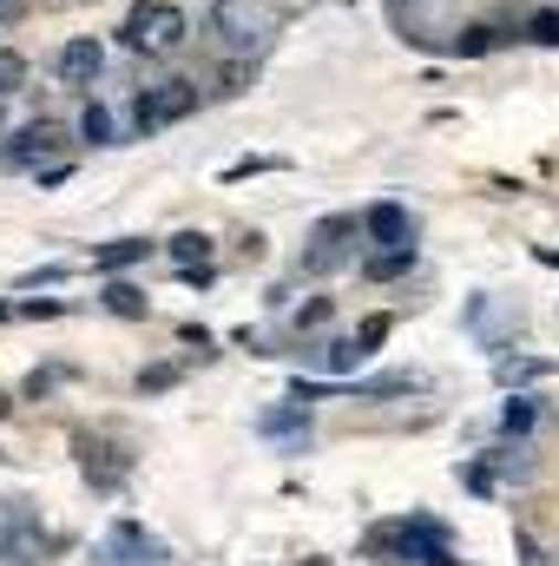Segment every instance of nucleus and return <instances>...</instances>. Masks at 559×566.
I'll use <instances>...</instances> for the list:
<instances>
[{"label": "nucleus", "instance_id": "f257e3e1", "mask_svg": "<svg viewBox=\"0 0 559 566\" xmlns=\"http://www.w3.org/2000/svg\"><path fill=\"white\" fill-rule=\"evenodd\" d=\"M369 554H395L389 566H467L454 554V534L428 514H402V521H382L369 534Z\"/></svg>", "mask_w": 559, "mask_h": 566}, {"label": "nucleus", "instance_id": "f03ea898", "mask_svg": "<svg viewBox=\"0 0 559 566\" xmlns=\"http://www.w3.org/2000/svg\"><path fill=\"white\" fill-rule=\"evenodd\" d=\"M191 40V20H184V7H171V0H133V13H126V27H119V46L126 53H145V60H165V53H178Z\"/></svg>", "mask_w": 559, "mask_h": 566}, {"label": "nucleus", "instance_id": "7ed1b4c3", "mask_svg": "<svg viewBox=\"0 0 559 566\" xmlns=\"http://www.w3.org/2000/svg\"><path fill=\"white\" fill-rule=\"evenodd\" d=\"M198 106H204L198 80H158V86H139L133 106H126V133H133V139H158L165 126L191 119Z\"/></svg>", "mask_w": 559, "mask_h": 566}, {"label": "nucleus", "instance_id": "20e7f679", "mask_svg": "<svg viewBox=\"0 0 559 566\" xmlns=\"http://www.w3.org/2000/svg\"><path fill=\"white\" fill-rule=\"evenodd\" d=\"M356 238H362V218H356V211L316 218L309 251L296 258V277H336V271H349V264H356Z\"/></svg>", "mask_w": 559, "mask_h": 566}, {"label": "nucleus", "instance_id": "39448f33", "mask_svg": "<svg viewBox=\"0 0 559 566\" xmlns=\"http://www.w3.org/2000/svg\"><path fill=\"white\" fill-rule=\"evenodd\" d=\"M46 547H60L27 501H0V566H33Z\"/></svg>", "mask_w": 559, "mask_h": 566}, {"label": "nucleus", "instance_id": "423d86ee", "mask_svg": "<svg viewBox=\"0 0 559 566\" xmlns=\"http://www.w3.org/2000/svg\"><path fill=\"white\" fill-rule=\"evenodd\" d=\"M171 554H165V541L158 534H145L139 521H113L106 534H99V547H93V566H165Z\"/></svg>", "mask_w": 559, "mask_h": 566}, {"label": "nucleus", "instance_id": "0eeeda50", "mask_svg": "<svg viewBox=\"0 0 559 566\" xmlns=\"http://www.w3.org/2000/svg\"><path fill=\"white\" fill-rule=\"evenodd\" d=\"M60 145H66V126L40 113V119H27L13 139L0 145V165H7V171H40V158H53Z\"/></svg>", "mask_w": 559, "mask_h": 566}, {"label": "nucleus", "instance_id": "6e6552de", "mask_svg": "<svg viewBox=\"0 0 559 566\" xmlns=\"http://www.w3.org/2000/svg\"><path fill=\"white\" fill-rule=\"evenodd\" d=\"M73 448H80V468H86L93 494H119V488H126V474H133V454H119V448H106V441H93V434H80Z\"/></svg>", "mask_w": 559, "mask_h": 566}, {"label": "nucleus", "instance_id": "1a4fd4ad", "mask_svg": "<svg viewBox=\"0 0 559 566\" xmlns=\"http://www.w3.org/2000/svg\"><path fill=\"white\" fill-rule=\"evenodd\" d=\"M231 53H251L257 40H264V27H271V13H251V7H238V0H218L211 7V20H204Z\"/></svg>", "mask_w": 559, "mask_h": 566}, {"label": "nucleus", "instance_id": "9d476101", "mask_svg": "<svg viewBox=\"0 0 559 566\" xmlns=\"http://www.w3.org/2000/svg\"><path fill=\"white\" fill-rule=\"evenodd\" d=\"M251 428H257L264 441H277L283 454H303V448H309V402L289 396V402H277V409H264Z\"/></svg>", "mask_w": 559, "mask_h": 566}, {"label": "nucleus", "instance_id": "9b49d317", "mask_svg": "<svg viewBox=\"0 0 559 566\" xmlns=\"http://www.w3.org/2000/svg\"><path fill=\"white\" fill-rule=\"evenodd\" d=\"M362 238L382 244V251H389V244H415V211H409L402 198H376V205L362 211Z\"/></svg>", "mask_w": 559, "mask_h": 566}, {"label": "nucleus", "instance_id": "f8f14e48", "mask_svg": "<svg viewBox=\"0 0 559 566\" xmlns=\"http://www.w3.org/2000/svg\"><path fill=\"white\" fill-rule=\"evenodd\" d=\"M53 73H60V86H93L106 73V46L99 40H66L60 60H53Z\"/></svg>", "mask_w": 559, "mask_h": 566}, {"label": "nucleus", "instance_id": "ddd939ff", "mask_svg": "<svg viewBox=\"0 0 559 566\" xmlns=\"http://www.w3.org/2000/svg\"><path fill=\"white\" fill-rule=\"evenodd\" d=\"M145 258H151V238H113V244L93 251V277H119V271H133Z\"/></svg>", "mask_w": 559, "mask_h": 566}, {"label": "nucleus", "instance_id": "4468645a", "mask_svg": "<svg viewBox=\"0 0 559 566\" xmlns=\"http://www.w3.org/2000/svg\"><path fill=\"white\" fill-rule=\"evenodd\" d=\"M514 33H520V27H494V20H474V27H461V40H454V60H487V53H500Z\"/></svg>", "mask_w": 559, "mask_h": 566}, {"label": "nucleus", "instance_id": "2eb2a0df", "mask_svg": "<svg viewBox=\"0 0 559 566\" xmlns=\"http://www.w3.org/2000/svg\"><path fill=\"white\" fill-rule=\"evenodd\" d=\"M534 428H540V396H520V389H514V396L500 402V441H527Z\"/></svg>", "mask_w": 559, "mask_h": 566}, {"label": "nucleus", "instance_id": "dca6fc26", "mask_svg": "<svg viewBox=\"0 0 559 566\" xmlns=\"http://www.w3.org/2000/svg\"><path fill=\"white\" fill-rule=\"evenodd\" d=\"M409 271H415V244H389V251L362 258V277L369 283H395V277H409Z\"/></svg>", "mask_w": 559, "mask_h": 566}, {"label": "nucleus", "instance_id": "f3484780", "mask_svg": "<svg viewBox=\"0 0 559 566\" xmlns=\"http://www.w3.org/2000/svg\"><path fill=\"white\" fill-rule=\"evenodd\" d=\"M369 356H376V349H369L362 336H329V343L316 349V363H323L329 376H349V369H356V363H369Z\"/></svg>", "mask_w": 559, "mask_h": 566}, {"label": "nucleus", "instance_id": "a211bd4d", "mask_svg": "<svg viewBox=\"0 0 559 566\" xmlns=\"http://www.w3.org/2000/svg\"><path fill=\"white\" fill-rule=\"evenodd\" d=\"M80 145H99V151L119 145V126H113V106L106 99H86L80 106Z\"/></svg>", "mask_w": 559, "mask_h": 566}, {"label": "nucleus", "instance_id": "6ab92c4d", "mask_svg": "<svg viewBox=\"0 0 559 566\" xmlns=\"http://www.w3.org/2000/svg\"><path fill=\"white\" fill-rule=\"evenodd\" d=\"M500 468H507V461H500V448H494V454H481V461L461 468V488L481 494V501H494V494H500Z\"/></svg>", "mask_w": 559, "mask_h": 566}, {"label": "nucleus", "instance_id": "aec40b11", "mask_svg": "<svg viewBox=\"0 0 559 566\" xmlns=\"http://www.w3.org/2000/svg\"><path fill=\"white\" fill-rule=\"evenodd\" d=\"M99 303H106L113 316H145V310H151V303H145V290H139V283H126V277H106Z\"/></svg>", "mask_w": 559, "mask_h": 566}, {"label": "nucleus", "instance_id": "412c9836", "mask_svg": "<svg viewBox=\"0 0 559 566\" xmlns=\"http://www.w3.org/2000/svg\"><path fill=\"white\" fill-rule=\"evenodd\" d=\"M494 376L514 389V382H540V376H553V363H540V356H500V363H494Z\"/></svg>", "mask_w": 559, "mask_h": 566}, {"label": "nucleus", "instance_id": "4be33fe9", "mask_svg": "<svg viewBox=\"0 0 559 566\" xmlns=\"http://www.w3.org/2000/svg\"><path fill=\"white\" fill-rule=\"evenodd\" d=\"M165 251H171V264H211V238L204 231H178Z\"/></svg>", "mask_w": 559, "mask_h": 566}, {"label": "nucleus", "instance_id": "5701e85b", "mask_svg": "<svg viewBox=\"0 0 559 566\" xmlns=\"http://www.w3.org/2000/svg\"><path fill=\"white\" fill-rule=\"evenodd\" d=\"M520 40H527V46H559V7H540V13H527Z\"/></svg>", "mask_w": 559, "mask_h": 566}, {"label": "nucleus", "instance_id": "b1692460", "mask_svg": "<svg viewBox=\"0 0 559 566\" xmlns=\"http://www.w3.org/2000/svg\"><path fill=\"white\" fill-rule=\"evenodd\" d=\"M329 316H336V296H309V303H303V310H296V343H303V336H309V329H323V323H329Z\"/></svg>", "mask_w": 559, "mask_h": 566}, {"label": "nucleus", "instance_id": "393cba45", "mask_svg": "<svg viewBox=\"0 0 559 566\" xmlns=\"http://www.w3.org/2000/svg\"><path fill=\"white\" fill-rule=\"evenodd\" d=\"M251 80H257V66H251V60H244V53H238V60H224V66H218V93H244V86H251Z\"/></svg>", "mask_w": 559, "mask_h": 566}, {"label": "nucleus", "instance_id": "a878e982", "mask_svg": "<svg viewBox=\"0 0 559 566\" xmlns=\"http://www.w3.org/2000/svg\"><path fill=\"white\" fill-rule=\"evenodd\" d=\"M20 86H27V60L13 46H0V99H13Z\"/></svg>", "mask_w": 559, "mask_h": 566}, {"label": "nucleus", "instance_id": "bb28decb", "mask_svg": "<svg viewBox=\"0 0 559 566\" xmlns=\"http://www.w3.org/2000/svg\"><path fill=\"white\" fill-rule=\"evenodd\" d=\"M66 376H73V369H33V376L20 382V396H27V402H40V396H53V389H60Z\"/></svg>", "mask_w": 559, "mask_h": 566}, {"label": "nucleus", "instance_id": "cd10ccee", "mask_svg": "<svg viewBox=\"0 0 559 566\" xmlns=\"http://www.w3.org/2000/svg\"><path fill=\"white\" fill-rule=\"evenodd\" d=\"M178 376H184L178 363H151V369H145V376H139V389H145V396H165V389H171Z\"/></svg>", "mask_w": 559, "mask_h": 566}, {"label": "nucleus", "instance_id": "c85d7f7f", "mask_svg": "<svg viewBox=\"0 0 559 566\" xmlns=\"http://www.w3.org/2000/svg\"><path fill=\"white\" fill-rule=\"evenodd\" d=\"M60 310H66L60 296H27V303H13V316H33V323H40V316H60Z\"/></svg>", "mask_w": 559, "mask_h": 566}, {"label": "nucleus", "instance_id": "c756f323", "mask_svg": "<svg viewBox=\"0 0 559 566\" xmlns=\"http://www.w3.org/2000/svg\"><path fill=\"white\" fill-rule=\"evenodd\" d=\"M257 171H283V158H238V165H231L224 178L238 185V178H257Z\"/></svg>", "mask_w": 559, "mask_h": 566}, {"label": "nucleus", "instance_id": "7c9ffc66", "mask_svg": "<svg viewBox=\"0 0 559 566\" xmlns=\"http://www.w3.org/2000/svg\"><path fill=\"white\" fill-rule=\"evenodd\" d=\"M33 178H40V191H53V185H66V178H73V165H66V158H53V165H40Z\"/></svg>", "mask_w": 559, "mask_h": 566}, {"label": "nucleus", "instance_id": "2f4dec72", "mask_svg": "<svg viewBox=\"0 0 559 566\" xmlns=\"http://www.w3.org/2000/svg\"><path fill=\"white\" fill-rule=\"evenodd\" d=\"M178 277L191 283V290H211V277H218V271H211V264H178Z\"/></svg>", "mask_w": 559, "mask_h": 566}, {"label": "nucleus", "instance_id": "473e14b6", "mask_svg": "<svg viewBox=\"0 0 559 566\" xmlns=\"http://www.w3.org/2000/svg\"><path fill=\"white\" fill-rule=\"evenodd\" d=\"M514 547H520V566H553V560H547V554H540V541H534V534H520Z\"/></svg>", "mask_w": 559, "mask_h": 566}, {"label": "nucleus", "instance_id": "72a5a7b5", "mask_svg": "<svg viewBox=\"0 0 559 566\" xmlns=\"http://www.w3.org/2000/svg\"><path fill=\"white\" fill-rule=\"evenodd\" d=\"M540 264H553V271H559V251H540Z\"/></svg>", "mask_w": 559, "mask_h": 566}, {"label": "nucleus", "instance_id": "f704fd0d", "mask_svg": "<svg viewBox=\"0 0 559 566\" xmlns=\"http://www.w3.org/2000/svg\"><path fill=\"white\" fill-rule=\"evenodd\" d=\"M7 409H13V396H0V416H7Z\"/></svg>", "mask_w": 559, "mask_h": 566}, {"label": "nucleus", "instance_id": "c9c22d12", "mask_svg": "<svg viewBox=\"0 0 559 566\" xmlns=\"http://www.w3.org/2000/svg\"><path fill=\"white\" fill-rule=\"evenodd\" d=\"M7 316H13V303H0V323H7Z\"/></svg>", "mask_w": 559, "mask_h": 566}]
</instances>
